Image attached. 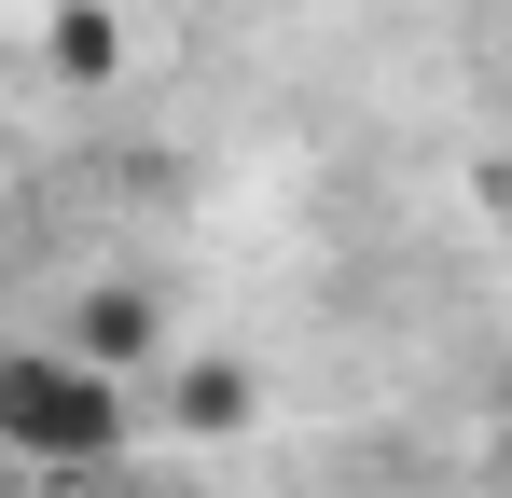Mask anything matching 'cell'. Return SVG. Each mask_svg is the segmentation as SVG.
<instances>
[{
    "label": "cell",
    "instance_id": "2",
    "mask_svg": "<svg viewBox=\"0 0 512 498\" xmlns=\"http://www.w3.org/2000/svg\"><path fill=\"white\" fill-rule=\"evenodd\" d=\"M180 415H194V429H236V415H250V374H236V360H194Z\"/></svg>",
    "mask_w": 512,
    "mask_h": 498
},
{
    "label": "cell",
    "instance_id": "1",
    "mask_svg": "<svg viewBox=\"0 0 512 498\" xmlns=\"http://www.w3.org/2000/svg\"><path fill=\"white\" fill-rule=\"evenodd\" d=\"M139 443V388L84 374L70 346H0V471L28 485H97Z\"/></svg>",
    "mask_w": 512,
    "mask_h": 498
},
{
    "label": "cell",
    "instance_id": "3",
    "mask_svg": "<svg viewBox=\"0 0 512 498\" xmlns=\"http://www.w3.org/2000/svg\"><path fill=\"white\" fill-rule=\"evenodd\" d=\"M0 498H84V485H0Z\"/></svg>",
    "mask_w": 512,
    "mask_h": 498
}]
</instances>
